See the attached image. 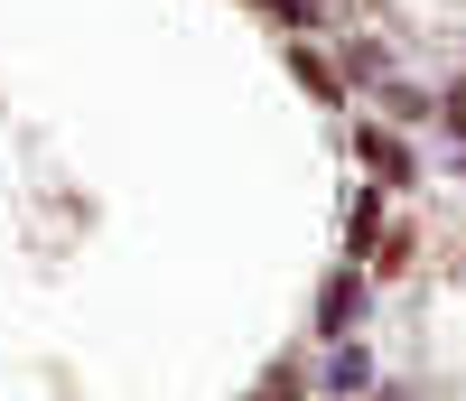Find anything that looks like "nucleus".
Segmentation results:
<instances>
[{"label":"nucleus","mask_w":466,"mask_h":401,"mask_svg":"<svg viewBox=\"0 0 466 401\" xmlns=\"http://www.w3.org/2000/svg\"><path fill=\"white\" fill-rule=\"evenodd\" d=\"M318 317H327V327H345V317H355V280H327V308H318Z\"/></svg>","instance_id":"nucleus-1"},{"label":"nucleus","mask_w":466,"mask_h":401,"mask_svg":"<svg viewBox=\"0 0 466 401\" xmlns=\"http://www.w3.org/2000/svg\"><path fill=\"white\" fill-rule=\"evenodd\" d=\"M261 10H280V19H308V0H261Z\"/></svg>","instance_id":"nucleus-2"}]
</instances>
